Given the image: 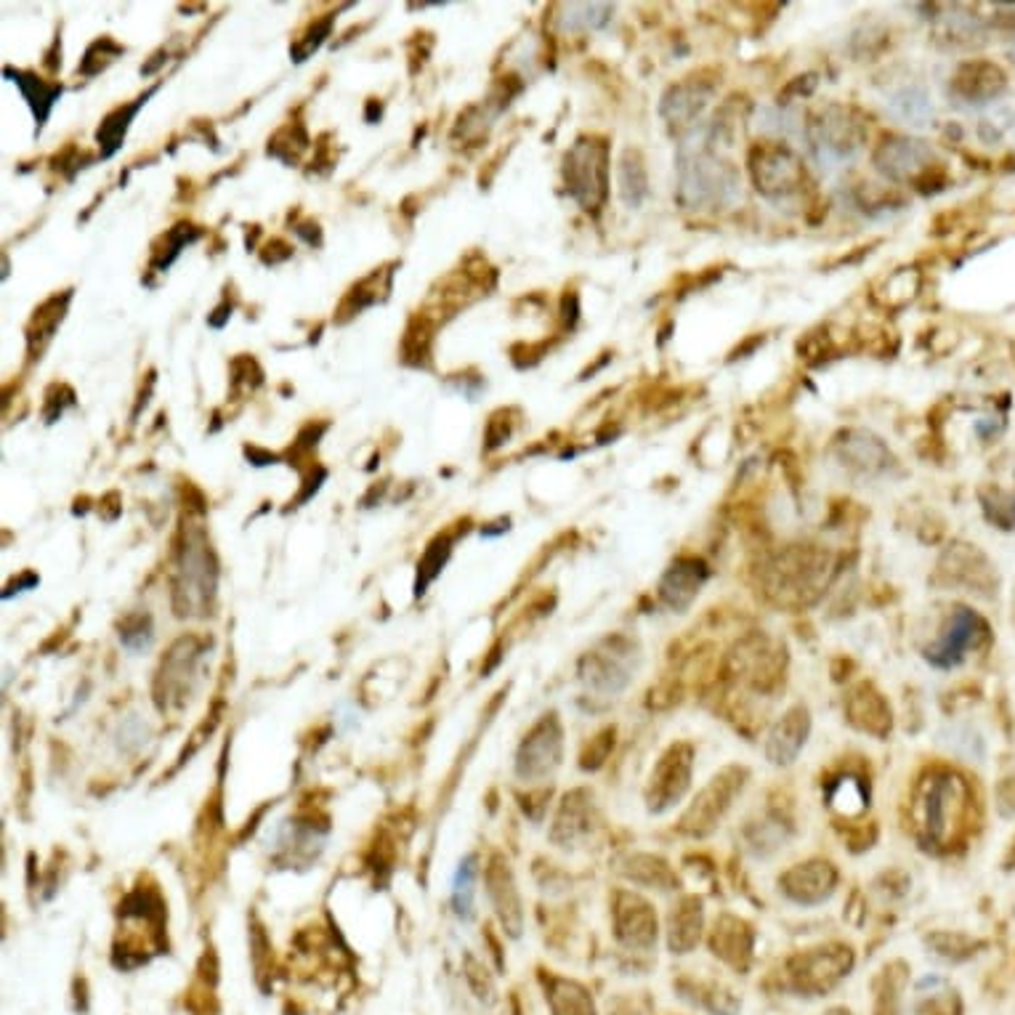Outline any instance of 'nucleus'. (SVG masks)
Listing matches in <instances>:
<instances>
[{
	"mask_svg": "<svg viewBox=\"0 0 1015 1015\" xmlns=\"http://www.w3.org/2000/svg\"><path fill=\"white\" fill-rule=\"evenodd\" d=\"M739 195V173L710 149L680 152L678 202L684 211H720Z\"/></svg>",
	"mask_w": 1015,
	"mask_h": 1015,
	"instance_id": "obj_1",
	"label": "nucleus"
},
{
	"mask_svg": "<svg viewBox=\"0 0 1015 1015\" xmlns=\"http://www.w3.org/2000/svg\"><path fill=\"white\" fill-rule=\"evenodd\" d=\"M564 181L572 200L588 213H599L609 197V145L599 136H585L566 152Z\"/></svg>",
	"mask_w": 1015,
	"mask_h": 1015,
	"instance_id": "obj_2",
	"label": "nucleus"
},
{
	"mask_svg": "<svg viewBox=\"0 0 1015 1015\" xmlns=\"http://www.w3.org/2000/svg\"><path fill=\"white\" fill-rule=\"evenodd\" d=\"M216 593V564L211 546L202 529H189L181 548L176 580V609L178 614H205Z\"/></svg>",
	"mask_w": 1015,
	"mask_h": 1015,
	"instance_id": "obj_3",
	"label": "nucleus"
},
{
	"mask_svg": "<svg viewBox=\"0 0 1015 1015\" xmlns=\"http://www.w3.org/2000/svg\"><path fill=\"white\" fill-rule=\"evenodd\" d=\"M809 141L822 160H848L867 141V125L856 110L843 104L824 106L809 121Z\"/></svg>",
	"mask_w": 1015,
	"mask_h": 1015,
	"instance_id": "obj_4",
	"label": "nucleus"
},
{
	"mask_svg": "<svg viewBox=\"0 0 1015 1015\" xmlns=\"http://www.w3.org/2000/svg\"><path fill=\"white\" fill-rule=\"evenodd\" d=\"M750 173L757 192L768 200H787L798 195L805 184V168L798 154L790 147L774 145V141L752 149Z\"/></svg>",
	"mask_w": 1015,
	"mask_h": 1015,
	"instance_id": "obj_5",
	"label": "nucleus"
},
{
	"mask_svg": "<svg viewBox=\"0 0 1015 1015\" xmlns=\"http://www.w3.org/2000/svg\"><path fill=\"white\" fill-rule=\"evenodd\" d=\"M875 168L882 173L891 181H901V184H917L919 189H925L928 184L930 173L936 171L933 163V152L925 141L910 139V136H886L882 145L875 149V158H872Z\"/></svg>",
	"mask_w": 1015,
	"mask_h": 1015,
	"instance_id": "obj_6",
	"label": "nucleus"
},
{
	"mask_svg": "<svg viewBox=\"0 0 1015 1015\" xmlns=\"http://www.w3.org/2000/svg\"><path fill=\"white\" fill-rule=\"evenodd\" d=\"M710 97H713V83L697 80V77H686L684 83L673 86L671 91L662 97L660 115L662 121L671 125L676 134H686L697 125L702 112L707 110Z\"/></svg>",
	"mask_w": 1015,
	"mask_h": 1015,
	"instance_id": "obj_7",
	"label": "nucleus"
},
{
	"mask_svg": "<svg viewBox=\"0 0 1015 1015\" xmlns=\"http://www.w3.org/2000/svg\"><path fill=\"white\" fill-rule=\"evenodd\" d=\"M989 628L978 614H973L970 609H957V614L952 617V625L949 630L943 632V638L939 641V647L933 649V662L936 665H957L963 660L967 649L978 647V643L987 641Z\"/></svg>",
	"mask_w": 1015,
	"mask_h": 1015,
	"instance_id": "obj_8",
	"label": "nucleus"
},
{
	"mask_svg": "<svg viewBox=\"0 0 1015 1015\" xmlns=\"http://www.w3.org/2000/svg\"><path fill=\"white\" fill-rule=\"evenodd\" d=\"M1002 88H1005V75L997 64L967 62L957 70L949 91L967 104H983V101L1000 97Z\"/></svg>",
	"mask_w": 1015,
	"mask_h": 1015,
	"instance_id": "obj_9",
	"label": "nucleus"
},
{
	"mask_svg": "<svg viewBox=\"0 0 1015 1015\" xmlns=\"http://www.w3.org/2000/svg\"><path fill=\"white\" fill-rule=\"evenodd\" d=\"M838 447H840V455H843V460L851 465V468L869 471V474L872 471L886 468L888 460H891V452L886 450V444H882L877 436H872L867 431L840 434Z\"/></svg>",
	"mask_w": 1015,
	"mask_h": 1015,
	"instance_id": "obj_10",
	"label": "nucleus"
},
{
	"mask_svg": "<svg viewBox=\"0 0 1015 1015\" xmlns=\"http://www.w3.org/2000/svg\"><path fill=\"white\" fill-rule=\"evenodd\" d=\"M619 195H623L628 208H638L649 195L647 163H643L641 152H636V149H628L623 160H619Z\"/></svg>",
	"mask_w": 1015,
	"mask_h": 1015,
	"instance_id": "obj_11",
	"label": "nucleus"
},
{
	"mask_svg": "<svg viewBox=\"0 0 1015 1015\" xmlns=\"http://www.w3.org/2000/svg\"><path fill=\"white\" fill-rule=\"evenodd\" d=\"M5 75H14V83L22 88L27 104L33 106L35 121H38V125H43L46 117H49L53 101H57L59 93H62V88L49 86V83L38 80V77L27 75V73H11V70H5Z\"/></svg>",
	"mask_w": 1015,
	"mask_h": 1015,
	"instance_id": "obj_12",
	"label": "nucleus"
},
{
	"mask_svg": "<svg viewBox=\"0 0 1015 1015\" xmlns=\"http://www.w3.org/2000/svg\"><path fill=\"white\" fill-rule=\"evenodd\" d=\"M147 97H149V93H147ZM147 97L136 99V104L123 106V110L112 112V115L106 117L104 123H101L97 139H99L101 154H104V158H110V154H115V149L121 147V141L125 139V130H128L130 121H134V115H136V112H139V106L145 104Z\"/></svg>",
	"mask_w": 1015,
	"mask_h": 1015,
	"instance_id": "obj_13",
	"label": "nucleus"
},
{
	"mask_svg": "<svg viewBox=\"0 0 1015 1015\" xmlns=\"http://www.w3.org/2000/svg\"><path fill=\"white\" fill-rule=\"evenodd\" d=\"M609 14L612 9L606 3H572L566 5V16L561 22L564 29H599L609 22Z\"/></svg>",
	"mask_w": 1015,
	"mask_h": 1015,
	"instance_id": "obj_14",
	"label": "nucleus"
},
{
	"mask_svg": "<svg viewBox=\"0 0 1015 1015\" xmlns=\"http://www.w3.org/2000/svg\"><path fill=\"white\" fill-rule=\"evenodd\" d=\"M474 859H465L460 864L458 877H455V888H452V904H455L458 917L471 919L474 917Z\"/></svg>",
	"mask_w": 1015,
	"mask_h": 1015,
	"instance_id": "obj_15",
	"label": "nucleus"
},
{
	"mask_svg": "<svg viewBox=\"0 0 1015 1015\" xmlns=\"http://www.w3.org/2000/svg\"><path fill=\"white\" fill-rule=\"evenodd\" d=\"M702 566L697 564V561H689V566H684V564H678V566H673V572L671 575H667V580L665 585H662V590H665V596L667 599H680V596H691L694 593L697 588H700V580H702Z\"/></svg>",
	"mask_w": 1015,
	"mask_h": 1015,
	"instance_id": "obj_16",
	"label": "nucleus"
},
{
	"mask_svg": "<svg viewBox=\"0 0 1015 1015\" xmlns=\"http://www.w3.org/2000/svg\"><path fill=\"white\" fill-rule=\"evenodd\" d=\"M891 106L899 112L901 117H904V121H912L917 125L930 115V104L923 88H910V86L901 88L899 93H893Z\"/></svg>",
	"mask_w": 1015,
	"mask_h": 1015,
	"instance_id": "obj_17",
	"label": "nucleus"
},
{
	"mask_svg": "<svg viewBox=\"0 0 1015 1015\" xmlns=\"http://www.w3.org/2000/svg\"><path fill=\"white\" fill-rule=\"evenodd\" d=\"M447 556H450V540H436L434 546L428 548V553L423 556L421 566H417V569H421V575H417V585H415L417 596H421L423 590H426V585L439 575V569L444 566Z\"/></svg>",
	"mask_w": 1015,
	"mask_h": 1015,
	"instance_id": "obj_18",
	"label": "nucleus"
},
{
	"mask_svg": "<svg viewBox=\"0 0 1015 1015\" xmlns=\"http://www.w3.org/2000/svg\"><path fill=\"white\" fill-rule=\"evenodd\" d=\"M152 638H154V632H152V623H149V617L128 619L121 630L123 647H128L130 652H145V649L152 647Z\"/></svg>",
	"mask_w": 1015,
	"mask_h": 1015,
	"instance_id": "obj_19",
	"label": "nucleus"
},
{
	"mask_svg": "<svg viewBox=\"0 0 1015 1015\" xmlns=\"http://www.w3.org/2000/svg\"><path fill=\"white\" fill-rule=\"evenodd\" d=\"M991 522L1002 524L1005 529H1015V494L1011 498L994 500V505H987Z\"/></svg>",
	"mask_w": 1015,
	"mask_h": 1015,
	"instance_id": "obj_20",
	"label": "nucleus"
},
{
	"mask_svg": "<svg viewBox=\"0 0 1015 1015\" xmlns=\"http://www.w3.org/2000/svg\"><path fill=\"white\" fill-rule=\"evenodd\" d=\"M1013 859H1015V843H1013Z\"/></svg>",
	"mask_w": 1015,
	"mask_h": 1015,
	"instance_id": "obj_21",
	"label": "nucleus"
}]
</instances>
